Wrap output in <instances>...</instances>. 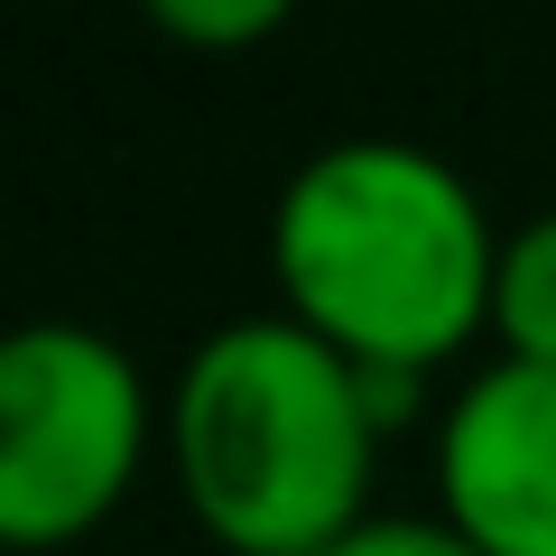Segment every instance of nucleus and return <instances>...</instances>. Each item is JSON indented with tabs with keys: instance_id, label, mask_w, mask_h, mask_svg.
I'll return each instance as SVG.
<instances>
[{
	"instance_id": "f257e3e1",
	"label": "nucleus",
	"mask_w": 556,
	"mask_h": 556,
	"mask_svg": "<svg viewBox=\"0 0 556 556\" xmlns=\"http://www.w3.org/2000/svg\"><path fill=\"white\" fill-rule=\"evenodd\" d=\"M278 316L325 334L390 390L455 362L492 325L501 232L482 195L417 139H334L269 214Z\"/></svg>"
},
{
	"instance_id": "f03ea898",
	"label": "nucleus",
	"mask_w": 556,
	"mask_h": 556,
	"mask_svg": "<svg viewBox=\"0 0 556 556\" xmlns=\"http://www.w3.org/2000/svg\"><path fill=\"white\" fill-rule=\"evenodd\" d=\"M399 390L298 316H241L167 390V464L195 529L232 556H334L371 519V464Z\"/></svg>"
},
{
	"instance_id": "7ed1b4c3",
	"label": "nucleus",
	"mask_w": 556,
	"mask_h": 556,
	"mask_svg": "<svg viewBox=\"0 0 556 556\" xmlns=\"http://www.w3.org/2000/svg\"><path fill=\"white\" fill-rule=\"evenodd\" d=\"M159 437L149 380L93 325H10L0 334V547L47 556L93 538L130 501Z\"/></svg>"
},
{
	"instance_id": "20e7f679",
	"label": "nucleus",
	"mask_w": 556,
	"mask_h": 556,
	"mask_svg": "<svg viewBox=\"0 0 556 556\" xmlns=\"http://www.w3.org/2000/svg\"><path fill=\"white\" fill-rule=\"evenodd\" d=\"M437 519L482 556H556V371L492 362L437 427Z\"/></svg>"
},
{
	"instance_id": "39448f33",
	"label": "nucleus",
	"mask_w": 556,
	"mask_h": 556,
	"mask_svg": "<svg viewBox=\"0 0 556 556\" xmlns=\"http://www.w3.org/2000/svg\"><path fill=\"white\" fill-rule=\"evenodd\" d=\"M492 334H501V362L556 371V214H529L519 232H501Z\"/></svg>"
},
{
	"instance_id": "423d86ee",
	"label": "nucleus",
	"mask_w": 556,
	"mask_h": 556,
	"mask_svg": "<svg viewBox=\"0 0 556 556\" xmlns=\"http://www.w3.org/2000/svg\"><path fill=\"white\" fill-rule=\"evenodd\" d=\"M288 20L278 0H159V28L186 47H241V38H269Z\"/></svg>"
},
{
	"instance_id": "0eeeda50",
	"label": "nucleus",
	"mask_w": 556,
	"mask_h": 556,
	"mask_svg": "<svg viewBox=\"0 0 556 556\" xmlns=\"http://www.w3.org/2000/svg\"><path fill=\"white\" fill-rule=\"evenodd\" d=\"M334 556H482L473 538H455L445 519H362Z\"/></svg>"
}]
</instances>
